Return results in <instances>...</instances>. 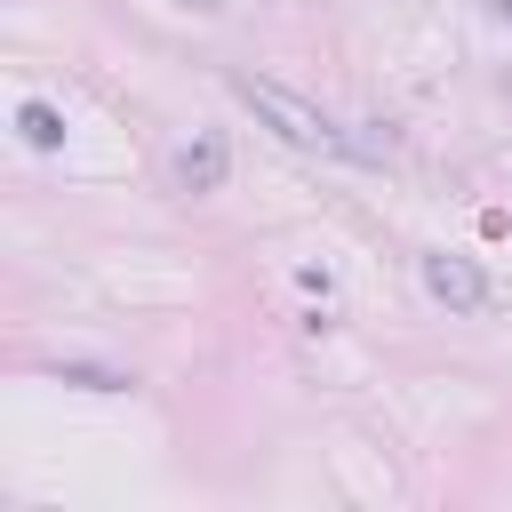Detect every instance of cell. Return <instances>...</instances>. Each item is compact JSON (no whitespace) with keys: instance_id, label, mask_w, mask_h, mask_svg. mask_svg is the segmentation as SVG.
Listing matches in <instances>:
<instances>
[{"instance_id":"cell-1","label":"cell","mask_w":512,"mask_h":512,"mask_svg":"<svg viewBox=\"0 0 512 512\" xmlns=\"http://www.w3.org/2000/svg\"><path fill=\"white\" fill-rule=\"evenodd\" d=\"M232 96L280 136V144H296V152H320V160H376V144H360L352 128H336L320 104H304L296 88H280V80H256V72H232Z\"/></svg>"},{"instance_id":"cell-4","label":"cell","mask_w":512,"mask_h":512,"mask_svg":"<svg viewBox=\"0 0 512 512\" xmlns=\"http://www.w3.org/2000/svg\"><path fill=\"white\" fill-rule=\"evenodd\" d=\"M16 128H24V144H40V152H56V144H64L56 104H24V112H16Z\"/></svg>"},{"instance_id":"cell-5","label":"cell","mask_w":512,"mask_h":512,"mask_svg":"<svg viewBox=\"0 0 512 512\" xmlns=\"http://www.w3.org/2000/svg\"><path fill=\"white\" fill-rule=\"evenodd\" d=\"M496 16H512V0H496Z\"/></svg>"},{"instance_id":"cell-3","label":"cell","mask_w":512,"mask_h":512,"mask_svg":"<svg viewBox=\"0 0 512 512\" xmlns=\"http://www.w3.org/2000/svg\"><path fill=\"white\" fill-rule=\"evenodd\" d=\"M224 168H232V160H224V136H192V144L168 160L176 192H216V184H224Z\"/></svg>"},{"instance_id":"cell-2","label":"cell","mask_w":512,"mask_h":512,"mask_svg":"<svg viewBox=\"0 0 512 512\" xmlns=\"http://www.w3.org/2000/svg\"><path fill=\"white\" fill-rule=\"evenodd\" d=\"M416 272H424V288H432L448 312H496V280H488L472 256H448V248H440V256H424Z\"/></svg>"}]
</instances>
